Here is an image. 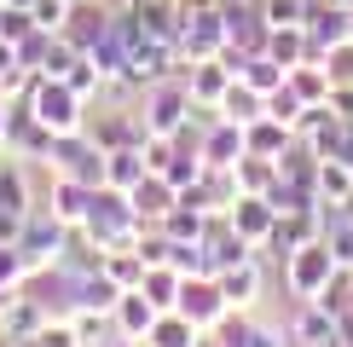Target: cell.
Wrapping results in <instances>:
<instances>
[{
  "instance_id": "d590c367",
  "label": "cell",
  "mask_w": 353,
  "mask_h": 347,
  "mask_svg": "<svg viewBox=\"0 0 353 347\" xmlns=\"http://www.w3.org/2000/svg\"><path fill=\"white\" fill-rule=\"evenodd\" d=\"M325 70H330V81H336V87H347V81H353V41H342V47H330V52H325Z\"/></svg>"
},
{
  "instance_id": "d4e9b609",
  "label": "cell",
  "mask_w": 353,
  "mask_h": 347,
  "mask_svg": "<svg viewBox=\"0 0 353 347\" xmlns=\"http://www.w3.org/2000/svg\"><path fill=\"white\" fill-rule=\"evenodd\" d=\"M290 87H296L307 105H330V87H336V81H330V70L319 64V58H307V64L290 70Z\"/></svg>"
},
{
  "instance_id": "836d02e7",
  "label": "cell",
  "mask_w": 353,
  "mask_h": 347,
  "mask_svg": "<svg viewBox=\"0 0 353 347\" xmlns=\"http://www.w3.org/2000/svg\"><path fill=\"white\" fill-rule=\"evenodd\" d=\"M29 29H41L29 6H6V12H0V41H12V47H18V41L29 35Z\"/></svg>"
},
{
  "instance_id": "74e56055",
  "label": "cell",
  "mask_w": 353,
  "mask_h": 347,
  "mask_svg": "<svg viewBox=\"0 0 353 347\" xmlns=\"http://www.w3.org/2000/svg\"><path fill=\"white\" fill-rule=\"evenodd\" d=\"M29 12H35V23H41V29H64V18H70V0H35Z\"/></svg>"
},
{
  "instance_id": "484cf974",
  "label": "cell",
  "mask_w": 353,
  "mask_h": 347,
  "mask_svg": "<svg viewBox=\"0 0 353 347\" xmlns=\"http://www.w3.org/2000/svg\"><path fill=\"white\" fill-rule=\"evenodd\" d=\"M214 116H226V122H243V127H249V122H255V116H267V98H261L255 87L232 81V87H226V98H220V110H214Z\"/></svg>"
},
{
  "instance_id": "5bb4252c",
  "label": "cell",
  "mask_w": 353,
  "mask_h": 347,
  "mask_svg": "<svg viewBox=\"0 0 353 347\" xmlns=\"http://www.w3.org/2000/svg\"><path fill=\"white\" fill-rule=\"evenodd\" d=\"M157 318H163V307H157L145 289H122V301H116L110 324H116V336H122V341H145Z\"/></svg>"
},
{
  "instance_id": "1f68e13d",
  "label": "cell",
  "mask_w": 353,
  "mask_h": 347,
  "mask_svg": "<svg viewBox=\"0 0 353 347\" xmlns=\"http://www.w3.org/2000/svg\"><path fill=\"white\" fill-rule=\"evenodd\" d=\"M267 116H278V122H290V127H296L301 122V116H307V98L296 93V87H278V93H267Z\"/></svg>"
},
{
  "instance_id": "ee69618b",
  "label": "cell",
  "mask_w": 353,
  "mask_h": 347,
  "mask_svg": "<svg viewBox=\"0 0 353 347\" xmlns=\"http://www.w3.org/2000/svg\"><path fill=\"white\" fill-rule=\"evenodd\" d=\"M0 6H35V0H0Z\"/></svg>"
},
{
  "instance_id": "4316f807",
  "label": "cell",
  "mask_w": 353,
  "mask_h": 347,
  "mask_svg": "<svg viewBox=\"0 0 353 347\" xmlns=\"http://www.w3.org/2000/svg\"><path fill=\"white\" fill-rule=\"evenodd\" d=\"M180 284H185V272H174L168 260H163V266H145V284H139V289L168 313V307H180Z\"/></svg>"
},
{
  "instance_id": "8fae6325",
  "label": "cell",
  "mask_w": 353,
  "mask_h": 347,
  "mask_svg": "<svg viewBox=\"0 0 353 347\" xmlns=\"http://www.w3.org/2000/svg\"><path fill=\"white\" fill-rule=\"evenodd\" d=\"M226 220H232V231H238L243 243L267 249V238H272V226H278V209H272L267 197H249V191H243V197L226 209Z\"/></svg>"
},
{
  "instance_id": "7dc6e473",
  "label": "cell",
  "mask_w": 353,
  "mask_h": 347,
  "mask_svg": "<svg viewBox=\"0 0 353 347\" xmlns=\"http://www.w3.org/2000/svg\"><path fill=\"white\" fill-rule=\"evenodd\" d=\"M0 12H6V6H0Z\"/></svg>"
},
{
  "instance_id": "bcb514c9",
  "label": "cell",
  "mask_w": 353,
  "mask_h": 347,
  "mask_svg": "<svg viewBox=\"0 0 353 347\" xmlns=\"http://www.w3.org/2000/svg\"><path fill=\"white\" fill-rule=\"evenodd\" d=\"M347 41H353V29H347Z\"/></svg>"
},
{
  "instance_id": "8992f818",
  "label": "cell",
  "mask_w": 353,
  "mask_h": 347,
  "mask_svg": "<svg viewBox=\"0 0 353 347\" xmlns=\"http://www.w3.org/2000/svg\"><path fill=\"white\" fill-rule=\"evenodd\" d=\"M226 289H220V278H185L180 284V313L191 318L197 330H214L220 318H226Z\"/></svg>"
},
{
  "instance_id": "ab89813d",
  "label": "cell",
  "mask_w": 353,
  "mask_h": 347,
  "mask_svg": "<svg viewBox=\"0 0 353 347\" xmlns=\"http://www.w3.org/2000/svg\"><path fill=\"white\" fill-rule=\"evenodd\" d=\"M6 127H12V98H0V151H6Z\"/></svg>"
},
{
  "instance_id": "f6af8a7d",
  "label": "cell",
  "mask_w": 353,
  "mask_h": 347,
  "mask_svg": "<svg viewBox=\"0 0 353 347\" xmlns=\"http://www.w3.org/2000/svg\"><path fill=\"white\" fill-rule=\"evenodd\" d=\"M238 6H261V0H238Z\"/></svg>"
},
{
  "instance_id": "3957f363",
  "label": "cell",
  "mask_w": 353,
  "mask_h": 347,
  "mask_svg": "<svg viewBox=\"0 0 353 347\" xmlns=\"http://www.w3.org/2000/svg\"><path fill=\"white\" fill-rule=\"evenodd\" d=\"M191 116H197V105H191V93H185V76H168V81H157V87H145V93H139V122H145V134L174 139Z\"/></svg>"
},
{
  "instance_id": "9c48e42d",
  "label": "cell",
  "mask_w": 353,
  "mask_h": 347,
  "mask_svg": "<svg viewBox=\"0 0 353 347\" xmlns=\"http://www.w3.org/2000/svg\"><path fill=\"white\" fill-rule=\"evenodd\" d=\"M110 18H116V12H110V6H99V0H70V18H64V29H58V35H64L76 52H93L99 41H105Z\"/></svg>"
},
{
  "instance_id": "ffe728a7",
  "label": "cell",
  "mask_w": 353,
  "mask_h": 347,
  "mask_svg": "<svg viewBox=\"0 0 353 347\" xmlns=\"http://www.w3.org/2000/svg\"><path fill=\"white\" fill-rule=\"evenodd\" d=\"M116 301H122V284H116L105 266L87 272V278H76V307H87V313H116Z\"/></svg>"
},
{
  "instance_id": "7c38bea8",
  "label": "cell",
  "mask_w": 353,
  "mask_h": 347,
  "mask_svg": "<svg viewBox=\"0 0 353 347\" xmlns=\"http://www.w3.org/2000/svg\"><path fill=\"white\" fill-rule=\"evenodd\" d=\"M243 156H249V134H243V122H226V116H214L209 134H203V162H209V168H238Z\"/></svg>"
},
{
  "instance_id": "52a82bcc",
  "label": "cell",
  "mask_w": 353,
  "mask_h": 347,
  "mask_svg": "<svg viewBox=\"0 0 353 347\" xmlns=\"http://www.w3.org/2000/svg\"><path fill=\"white\" fill-rule=\"evenodd\" d=\"M52 127H41L35 116H29L23 98H12V127H6V151L12 156H23V162H47V151H52Z\"/></svg>"
},
{
  "instance_id": "f1b7e54d",
  "label": "cell",
  "mask_w": 353,
  "mask_h": 347,
  "mask_svg": "<svg viewBox=\"0 0 353 347\" xmlns=\"http://www.w3.org/2000/svg\"><path fill=\"white\" fill-rule=\"evenodd\" d=\"M41 324H47V313H41L35 301H29L23 289H18V301H12V313L0 318V330H6V336H18V341H29V336L41 330Z\"/></svg>"
},
{
  "instance_id": "7bdbcfd3",
  "label": "cell",
  "mask_w": 353,
  "mask_h": 347,
  "mask_svg": "<svg viewBox=\"0 0 353 347\" xmlns=\"http://www.w3.org/2000/svg\"><path fill=\"white\" fill-rule=\"evenodd\" d=\"M110 347H145V341H122V336H116V341H110Z\"/></svg>"
},
{
  "instance_id": "603a6c76",
  "label": "cell",
  "mask_w": 353,
  "mask_h": 347,
  "mask_svg": "<svg viewBox=\"0 0 353 347\" xmlns=\"http://www.w3.org/2000/svg\"><path fill=\"white\" fill-rule=\"evenodd\" d=\"M267 52H272V58H278L284 70L307 64V58H313V41H307V23H296V29H272V35H267Z\"/></svg>"
},
{
  "instance_id": "b9f144b4",
  "label": "cell",
  "mask_w": 353,
  "mask_h": 347,
  "mask_svg": "<svg viewBox=\"0 0 353 347\" xmlns=\"http://www.w3.org/2000/svg\"><path fill=\"white\" fill-rule=\"evenodd\" d=\"M0 347H23V341H18V336H6V330H0Z\"/></svg>"
},
{
  "instance_id": "ac0fdd59",
  "label": "cell",
  "mask_w": 353,
  "mask_h": 347,
  "mask_svg": "<svg viewBox=\"0 0 353 347\" xmlns=\"http://www.w3.org/2000/svg\"><path fill=\"white\" fill-rule=\"evenodd\" d=\"M128 197H134V214H139L145 226H163V214L174 209V202H180V191H174L163 174H145V180H139Z\"/></svg>"
},
{
  "instance_id": "d6986e66",
  "label": "cell",
  "mask_w": 353,
  "mask_h": 347,
  "mask_svg": "<svg viewBox=\"0 0 353 347\" xmlns=\"http://www.w3.org/2000/svg\"><path fill=\"white\" fill-rule=\"evenodd\" d=\"M145 174H151V162H145L139 145H122V151L105 156V185H116V191H134Z\"/></svg>"
},
{
  "instance_id": "7402d4cb",
  "label": "cell",
  "mask_w": 353,
  "mask_h": 347,
  "mask_svg": "<svg viewBox=\"0 0 353 347\" xmlns=\"http://www.w3.org/2000/svg\"><path fill=\"white\" fill-rule=\"evenodd\" d=\"M238 81H243V87H255V93L267 98V93H278V87L290 81V70L278 64L272 52H255V58H243V70H238Z\"/></svg>"
},
{
  "instance_id": "f35d334b",
  "label": "cell",
  "mask_w": 353,
  "mask_h": 347,
  "mask_svg": "<svg viewBox=\"0 0 353 347\" xmlns=\"http://www.w3.org/2000/svg\"><path fill=\"white\" fill-rule=\"evenodd\" d=\"M336 336H342V347H353V307L336 313Z\"/></svg>"
},
{
  "instance_id": "60d3db41",
  "label": "cell",
  "mask_w": 353,
  "mask_h": 347,
  "mask_svg": "<svg viewBox=\"0 0 353 347\" xmlns=\"http://www.w3.org/2000/svg\"><path fill=\"white\" fill-rule=\"evenodd\" d=\"M197 347H226V341H220L214 330H203V336H197Z\"/></svg>"
},
{
  "instance_id": "83f0119b",
  "label": "cell",
  "mask_w": 353,
  "mask_h": 347,
  "mask_svg": "<svg viewBox=\"0 0 353 347\" xmlns=\"http://www.w3.org/2000/svg\"><path fill=\"white\" fill-rule=\"evenodd\" d=\"M105 272H110L122 289H139V284H145V255L134 249V243H128V249H105Z\"/></svg>"
},
{
  "instance_id": "f546056e",
  "label": "cell",
  "mask_w": 353,
  "mask_h": 347,
  "mask_svg": "<svg viewBox=\"0 0 353 347\" xmlns=\"http://www.w3.org/2000/svg\"><path fill=\"white\" fill-rule=\"evenodd\" d=\"M232 174H238V185H243L249 197H267V191H272V180H278V162H267V156H243Z\"/></svg>"
},
{
  "instance_id": "5b68a950",
  "label": "cell",
  "mask_w": 353,
  "mask_h": 347,
  "mask_svg": "<svg viewBox=\"0 0 353 347\" xmlns=\"http://www.w3.org/2000/svg\"><path fill=\"white\" fill-rule=\"evenodd\" d=\"M70 231H76V226H64L47 202H35V209L23 214V231H18V249H23V260H29V272H35V266H52V260L64 255Z\"/></svg>"
},
{
  "instance_id": "ba28073f",
  "label": "cell",
  "mask_w": 353,
  "mask_h": 347,
  "mask_svg": "<svg viewBox=\"0 0 353 347\" xmlns=\"http://www.w3.org/2000/svg\"><path fill=\"white\" fill-rule=\"evenodd\" d=\"M180 76H185V93H191V105H197V110H220L226 87L238 81V76H232V64H226V58H203V64H185Z\"/></svg>"
},
{
  "instance_id": "44dd1931",
  "label": "cell",
  "mask_w": 353,
  "mask_h": 347,
  "mask_svg": "<svg viewBox=\"0 0 353 347\" xmlns=\"http://www.w3.org/2000/svg\"><path fill=\"white\" fill-rule=\"evenodd\" d=\"M197 336H203V330L191 324V318H185L180 307H168V313H163V318L151 324V336H145V347H197Z\"/></svg>"
},
{
  "instance_id": "d6a6232c",
  "label": "cell",
  "mask_w": 353,
  "mask_h": 347,
  "mask_svg": "<svg viewBox=\"0 0 353 347\" xmlns=\"http://www.w3.org/2000/svg\"><path fill=\"white\" fill-rule=\"evenodd\" d=\"M76 58H81V52L70 47L64 35H52V41H47V58H41V70H35V76H70V64H76Z\"/></svg>"
},
{
  "instance_id": "6da1fadb",
  "label": "cell",
  "mask_w": 353,
  "mask_h": 347,
  "mask_svg": "<svg viewBox=\"0 0 353 347\" xmlns=\"http://www.w3.org/2000/svg\"><path fill=\"white\" fill-rule=\"evenodd\" d=\"M23 105H29V116H35L41 127H52V134H81L87 127V98L64 76H35L29 93H23Z\"/></svg>"
},
{
  "instance_id": "2e32d148",
  "label": "cell",
  "mask_w": 353,
  "mask_h": 347,
  "mask_svg": "<svg viewBox=\"0 0 353 347\" xmlns=\"http://www.w3.org/2000/svg\"><path fill=\"white\" fill-rule=\"evenodd\" d=\"M87 134H93L105 151H122V145H139L145 139V122L128 110H105V116H87Z\"/></svg>"
},
{
  "instance_id": "4dcf8cb0",
  "label": "cell",
  "mask_w": 353,
  "mask_h": 347,
  "mask_svg": "<svg viewBox=\"0 0 353 347\" xmlns=\"http://www.w3.org/2000/svg\"><path fill=\"white\" fill-rule=\"evenodd\" d=\"M307 12H313V0H261L267 29H296V23H307Z\"/></svg>"
},
{
  "instance_id": "4fadbf2b",
  "label": "cell",
  "mask_w": 353,
  "mask_h": 347,
  "mask_svg": "<svg viewBox=\"0 0 353 347\" xmlns=\"http://www.w3.org/2000/svg\"><path fill=\"white\" fill-rule=\"evenodd\" d=\"M214 278H220L232 307H255L261 289H267V266H261V255H243V260H232V266H220Z\"/></svg>"
},
{
  "instance_id": "e575fe53",
  "label": "cell",
  "mask_w": 353,
  "mask_h": 347,
  "mask_svg": "<svg viewBox=\"0 0 353 347\" xmlns=\"http://www.w3.org/2000/svg\"><path fill=\"white\" fill-rule=\"evenodd\" d=\"M29 278V260H23V249H18V243H0V284H6V289H18Z\"/></svg>"
},
{
  "instance_id": "9a60e30c",
  "label": "cell",
  "mask_w": 353,
  "mask_h": 347,
  "mask_svg": "<svg viewBox=\"0 0 353 347\" xmlns=\"http://www.w3.org/2000/svg\"><path fill=\"white\" fill-rule=\"evenodd\" d=\"M243 134H249V156H267V162H284V151L296 145V127L278 116H255Z\"/></svg>"
},
{
  "instance_id": "30bf717a",
  "label": "cell",
  "mask_w": 353,
  "mask_h": 347,
  "mask_svg": "<svg viewBox=\"0 0 353 347\" xmlns=\"http://www.w3.org/2000/svg\"><path fill=\"white\" fill-rule=\"evenodd\" d=\"M290 347H325V341H342L336 336V313L325 301H296V313H290Z\"/></svg>"
},
{
  "instance_id": "7a4b0ae2",
  "label": "cell",
  "mask_w": 353,
  "mask_h": 347,
  "mask_svg": "<svg viewBox=\"0 0 353 347\" xmlns=\"http://www.w3.org/2000/svg\"><path fill=\"white\" fill-rule=\"evenodd\" d=\"M278 266H284V289H290L296 301H319V295L330 289V278H336V266H342V260L330 255L325 238H313V243H301L296 255H284Z\"/></svg>"
},
{
  "instance_id": "277c9868",
  "label": "cell",
  "mask_w": 353,
  "mask_h": 347,
  "mask_svg": "<svg viewBox=\"0 0 353 347\" xmlns=\"http://www.w3.org/2000/svg\"><path fill=\"white\" fill-rule=\"evenodd\" d=\"M105 156H110V151L81 127V134H58V139H52L47 168H52V174H64V180H81V185H93V191H99V185H105Z\"/></svg>"
},
{
  "instance_id": "e0dca14e",
  "label": "cell",
  "mask_w": 353,
  "mask_h": 347,
  "mask_svg": "<svg viewBox=\"0 0 353 347\" xmlns=\"http://www.w3.org/2000/svg\"><path fill=\"white\" fill-rule=\"evenodd\" d=\"M47 209H52L64 226H81V220H87V209H93V185H81V180H64V174H52Z\"/></svg>"
},
{
  "instance_id": "8d00e7d4",
  "label": "cell",
  "mask_w": 353,
  "mask_h": 347,
  "mask_svg": "<svg viewBox=\"0 0 353 347\" xmlns=\"http://www.w3.org/2000/svg\"><path fill=\"white\" fill-rule=\"evenodd\" d=\"M243 347H290V330L284 324H249Z\"/></svg>"
},
{
  "instance_id": "cb8c5ba5",
  "label": "cell",
  "mask_w": 353,
  "mask_h": 347,
  "mask_svg": "<svg viewBox=\"0 0 353 347\" xmlns=\"http://www.w3.org/2000/svg\"><path fill=\"white\" fill-rule=\"evenodd\" d=\"M319 202H353V162H342V156L319 162Z\"/></svg>"
}]
</instances>
